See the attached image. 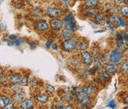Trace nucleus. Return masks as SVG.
<instances>
[{
	"label": "nucleus",
	"mask_w": 128,
	"mask_h": 109,
	"mask_svg": "<svg viewBox=\"0 0 128 109\" xmlns=\"http://www.w3.org/2000/svg\"><path fill=\"white\" fill-rule=\"evenodd\" d=\"M74 15L72 13H69L66 18L63 19V22L64 24L66 26V27L69 29H70L73 32H76L77 31V26L76 23L74 22Z\"/></svg>",
	"instance_id": "1"
},
{
	"label": "nucleus",
	"mask_w": 128,
	"mask_h": 109,
	"mask_svg": "<svg viewBox=\"0 0 128 109\" xmlns=\"http://www.w3.org/2000/svg\"><path fill=\"white\" fill-rule=\"evenodd\" d=\"M122 57V52L120 49H115L110 53V62L112 63L117 64L121 62Z\"/></svg>",
	"instance_id": "2"
},
{
	"label": "nucleus",
	"mask_w": 128,
	"mask_h": 109,
	"mask_svg": "<svg viewBox=\"0 0 128 109\" xmlns=\"http://www.w3.org/2000/svg\"><path fill=\"white\" fill-rule=\"evenodd\" d=\"M77 44L78 43L75 39H67L62 43V47L66 52H72L76 48Z\"/></svg>",
	"instance_id": "3"
},
{
	"label": "nucleus",
	"mask_w": 128,
	"mask_h": 109,
	"mask_svg": "<svg viewBox=\"0 0 128 109\" xmlns=\"http://www.w3.org/2000/svg\"><path fill=\"white\" fill-rule=\"evenodd\" d=\"M112 24V26L114 27H125L126 24L124 18H122L121 17H120L119 15H113L110 18V21H109Z\"/></svg>",
	"instance_id": "4"
},
{
	"label": "nucleus",
	"mask_w": 128,
	"mask_h": 109,
	"mask_svg": "<svg viewBox=\"0 0 128 109\" xmlns=\"http://www.w3.org/2000/svg\"><path fill=\"white\" fill-rule=\"evenodd\" d=\"M63 22L60 19H57V18H54V19H52L50 21V26L53 28L55 29V30H57V31H60L62 28L63 27Z\"/></svg>",
	"instance_id": "5"
},
{
	"label": "nucleus",
	"mask_w": 128,
	"mask_h": 109,
	"mask_svg": "<svg viewBox=\"0 0 128 109\" xmlns=\"http://www.w3.org/2000/svg\"><path fill=\"white\" fill-rule=\"evenodd\" d=\"M62 11L58 8H48L47 10V14L51 18H58L62 15Z\"/></svg>",
	"instance_id": "6"
},
{
	"label": "nucleus",
	"mask_w": 128,
	"mask_h": 109,
	"mask_svg": "<svg viewBox=\"0 0 128 109\" xmlns=\"http://www.w3.org/2000/svg\"><path fill=\"white\" fill-rule=\"evenodd\" d=\"M81 56H82V58L83 62H84V63L87 66L92 65L93 61H94L92 56L90 54V53H88V52H83Z\"/></svg>",
	"instance_id": "7"
},
{
	"label": "nucleus",
	"mask_w": 128,
	"mask_h": 109,
	"mask_svg": "<svg viewBox=\"0 0 128 109\" xmlns=\"http://www.w3.org/2000/svg\"><path fill=\"white\" fill-rule=\"evenodd\" d=\"M24 97V92H15V93L12 96V101L14 104L21 103Z\"/></svg>",
	"instance_id": "8"
},
{
	"label": "nucleus",
	"mask_w": 128,
	"mask_h": 109,
	"mask_svg": "<svg viewBox=\"0 0 128 109\" xmlns=\"http://www.w3.org/2000/svg\"><path fill=\"white\" fill-rule=\"evenodd\" d=\"M36 28L38 29V30H40V31H45L48 30L49 28V26L47 22H44V21H40V22H37L36 24Z\"/></svg>",
	"instance_id": "9"
},
{
	"label": "nucleus",
	"mask_w": 128,
	"mask_h": 109,
	"mask_svg": "<svg viewBox=\"0 0 128 109\" xmlns=\"http://www.w3.org/2000/svg\"><path fill=\"white\" fill-rule=\"evenodd\" d=\"M33 102L32 100L30 99H26V100H24L21 104V108H23V109H28V108H33Z\"/></svg>",
	"instance_id": "10"
},
{
	"label": "nucleus",
	"mask_w": 128,
	"mask_h": 109,
	"mask_svg": "<svg viewBox=\"0 0 128 109\" xmlns=\"http://www.w3.org/2000/svg\"><path fill=\"white\" fill-rule=\"evenodd\" d=\"M118 69V66L114 63L112 64H106L104 66V70L109 74H114L115 72H116Z\"/></svg>",
	"instance_id": "11"
},
{
	"label": "nucleus",
	"mask_w": 128,
	"mask_h": 109,
	"mask_svg": "<svg viewBox=\"0 0 128 109\" xmlns=\"http://www.w3.org/2000/svg\"><path fill=\"white\" fill-rule=\"evenodd\" d=\"M99 4V0H86L85 2V6L88 8L96 7Z\"/></svg>",
	"instance_id": "12"
},
{
	"label": "nucleus",
	"mask_w": 128,
	"mask_h": 109,
	"mask_svg": "<svg viewBox=\"0 0 128 109\" xmlns=\"http://www.w3.org/2000/svg\"><path fill=\"white\" fill-rule=\"evenodd\" d=\"M10 82L12 84H18L21 82L22 80V77L20 75H17V74H14V75H11L10 77Z\"/></svg>",
	"instance_id": "13"
},
{
	"label": "nucleus",
	"mask_w": 128,
	"mask_h": 109,
	"mask_svg": "<svg viewBox=\"0 0 128 109\" xmlns=\"http://www.w3.org/2000/svg\"><path fill=\"white\" fill-rule=\"evenodd\" d=\"M72 30H70V29H69V28H65V29H63V30L62 31V36L64 38V39H70L71 36H72Z\"/></svg>",
	"instance_id": "14"
},
{
	"label": "nucleus",
	"mask_w": 128,
	"mask_h": 109,
	"mask_svg": "<svg viewBox=\"0 0 128 109\" xmlns=\"http://www.w3.org/2000/svg\"><path fill=\"white\" fill-rule=\"evenodd\" d=\"M66 99L67 100L68 102L70 103H73L75 101V96L74 94L72 91H67V92L66 93Z\"/></svg>",
	"instance_id": "15"
},
{
	"label": "nucleus",
	"mask_w": 128,
	"mask_h": 109,
	"mask_svg": "<svg viewBox=\"0 0 128 109\" xmlns=\"http://www.w3.org/2000/svg\"><path fill=\"white\" fill-rule=\"evenodd\" d=\"M36 100L38 102H40L41 104H46L48 101V96L46 94H40L36 97Z\"/></svg>",
	"instance_id": "16"
},
{
	"label": "nucleus",
	"mask_w": 128,
	"mask_h": 109,
	"mask_svg": "<svg viewBox=\"0 0 128 109\" xmlns=\"http://www.w3.org/2000/svg\"><path fill=\"white\" fill-rule=\"evenodd\" d=\"M116 40H117V45L119 47H122L124 45V36H122V33H118L116 36Z\"/></svg>",
	"instance_id": "17"
},
{
	"label": "nucleus",
	"mask_w": 128,
	"mask_h": 109,
	"mask_svg": "<svg viewBox=\"0 0 128 109\" xmlns=\"http://www.w3.org/2000/svg\"><path fill=\"white\" fill-rule=\"evenodd\" d=\"M10 103V99L7 96H1V108H5Z\"/></svg>",
	"instance_id": "18"
},
{
	"label": "nucleus",
	"mask_w": 128,
	"mask_h": 109,
	"mask_svg": "<svg viewBox=\"0 0 128 109\" xmlns=\"http://www.w3.org/2000/svg\"><path fill=\"white\" fill-rule=\"evenodd\" d=\"M94 19H95L96 22L98 23V24H103V23H104V22H105L104 18L101 14H96Z\"/></svg>",
	"instance_id": "19"
},
{
	"label": "nucleus",
	"mask_w": 128,
	"mask_h": 109,
	"mask_svg": "<svg viewBox=\"0 0 128 109\" xmlns=\"http://www.w3.org/2000/svg\"><path fill=\"white\" fill-rule=\"evenodd\" d=\"M87 48H88V44L87 43L79 42V43H78V44H77L76 49H77V50H79V51H84Z\"/></svg>",
	"instance_id": "20"
},
{
	"label": "nucleus",
	"mask_w": 128,
	"mask_h": 109,
	"mask_svg": "<svg viewBox=\"0 0 128 109\" xmlns=\"http://www.w3.org/2000/svg\"><path fill=\"white\" fill-rule=\"evenodd\" d=\"M120 70L122 73L125 74H128V59L125 60L124 62L121 64L120 66Z\"/></svg>",
	"instance_id": "21"
},
{
	"label": "nucleus",
	"mask_w": 128,
	"mask_h": 109,
	"mask_svg": "<svg viewBox=\"0 0 128 109\" xmlns=\"http://www.w3.org/2000/svg\"><path fill=\"white\" fill-rule=\"evenodd\" d=\"M83 91L87 96H91L93 93V88L92 86H86L83 88Z\"/></svg>",
	"instance_id": "22"
},
{
	"label": "nucleus",
	"mask_w": 128,
	"mask_h": 109,
	"mask_svg": "<svg viewBox=\"0 0 128 109\" xmlns=\"http://www.w3.org/2000/svg\"><path fill=\"white\" fill-rule=\"evenodd\" d=\"M120 13L124 17L128 18V6H124L120 9Z\"/></svg>",
	"instance_id": "23"
},
{
	"label": "nucleus",
	"mask_w": 128,
	"mask_h": 109,
	"mask_svg": "<svg viewBox=\"0 0 128 109\" xmlns=\"http://www.w3.org/2000/svg\"><path fill=\"white\" fill-rule=\"evenodd\" d=\"M60 2L61 6L64 8H68L70 5V0H60Z\"/></svg>",
	"instance_id": "24"
},
{
	"label": "nucleus",
	"mask_w": 128,
	"mask_h": 109,
	"mask_svg": "<svg viewBox=\"0 0 128 109\" xmlns=\"http://www.w3.org/2000/svg\"><path fill=\"white\" fill-rule=\"evenodd\" d=\"M81 104H82L84 105H87L88 104L90 103V96H85L84 97H83L82 99V100L80 101Z\"/></svg>",
	"instance_id": "25"
},
{
	"label": "nucleus",
	"mask_w": 128,
	"mask_h": 109,
	"mask_svg": "<svg viewBox=\"0 0 128 109\" xmlns=\"http://www.w3.org/2000/svg\"><path fill=\"white\" fill-rule=\"evenodd\" d=\"M85 12L86 14V15H88L90 17H95L96 14V11L95 10H92V8L87 10H86Z\"/></svg>",
	"instance_id": "26"
},
{
	"label": "nucleus",
	"mask_w": 128,
	"mask_h": 109,
	"mask_svg": "<svg viewBox=\"0 0 128 109\" xmlns=\"http://www.w3.org/2000/svg\"><path fill=\"white\" fill-rule=\"evenodd\" d=\"M21 85L22 86H27L28 84V78L26 76H24L23 78H22V80H21Z\"/></svg>",
	"instance_id": "27"
},
{
	"label": "nucleus",
	"mask_w": 128,
	"mask_h": 109,
	"mask_svg": "<svg viewBox=\"0 0 128 109\" xmlns=\"http://www.w3.org/2000/svg\"><path fill=\"white\" fill-rule=\"evenodd\" d=\"M10 88H11V90L14 92H19L22 88L21 86H19L18 84H13Z\"/></svg>",
	"instance_id": "28"
},
{
	"label": "nucleus",
	"mask_w": 128,
	"mask_h": 109,
	"mask_svg": "<svg viewBox=\"0 0 128 109\" xmlns=\"http://www.w3.org/2000/svg\"><path fill=\"white\" fill-rule=\"evenodd\" d=\"M71 64L74 66H81L82 63H81V61L79 59H77V58H74L71 60Z\"/></svg>",
	"instance_id": "29"
},
{
	"label": "nucleus",
	"mask_w": 128,
	"mask_h": 109,
	"mask_svg": "<svg viewBox=\"0 0 128 109\" xmlns=\"http://www.w3.org/2000/svg\"><path fill=\"white\" fill-rule=\"evenodd\" d=\"M46 90H47V92H49V93H51V94H53L54 92H56V88H54L52 86H50V85H48L46 88Z\"/></svg>",
	"instance_id": "30"
},
{
	"label": "nucleus",
	"mask_w": 128,
	"mask_h": 109,
	"mask_svg": "<svg viewBox=\"0 0 128 109\" xmlns=\"http://www.w3.org/2000/svg\"><path fill=\"white\" fill-rule=\"evenodd\" d=\"M10 80H8V79H7V78L6 77V76H3V75H2L1 76V84H2V85L3 86H6V84L8 83V82H9Z\"/></svg>",
	"instance_id": "31"
},
{
	"label": "nucleus",
	"mask_w": 128,
	"mask_h": 109,
	"mask_svg": "<svg viewBox=\"0 0 128 109\" xmlns=\"http://www.w3.org/2000/svg\"><path fill=\"white\" fill-rule=\"evenodd\" d=\"M95 67H96L97 69H100L102 68V63L100 61V59H98V58H96L95 59Z\"/></svg>",
	"instance_id": "32"
},
{
	"label": "nucleus",
	"mask_w": 128,
	"mask_h": 109,
	"mask_svg": "<svg viewBox=\"0 0 128 109\" xmlns=\"http://www.w3.org/2000/svg\"><path fill=\"white\" fill-rule=\"evenodd\" d=\"M32 14H35V15L36 16V17H38V15L40 14V15H41V10L39 8H36V9H34L33 10H32Z\"/></svg>",
	"instance_id": "33"
},
{
	"label": "nucleus",
	"mask_w": 128,
	"mask_h": 109,
	"mask_svg": "<svg viewBox=\"0 0 128 109\" xmlns=\"http://www.w3.org/2000/svg\"><path fill=\"white\" fill-rule=\"evenodd\" d=\"M23 42H24V40L22 39V38H18L17 40H16V41H15V45L16 46H20L21 44H23Z\"/></svg>",
	"instance_id": "34"
},
{
	"label": "nucleus",
	"mask_w": 128,
	"mask_h": 109,
	"mask_svg": "<svg viewBox=\"0 0 128 109\" xmlns=\"http://www.w3.org/2000/svg\"><path fill=\"white\" fill-rule=\"evenodd\" d=\"M121 33L122 34V36H124L125 44L128 46V33H127V32H121Z\"/></svg>",
	"instance_id": "35"
},
{
	"label": "nucleus",
	"mask_w": 128,
	"mask_h": 109,
	"mask_svg": "<svg viewBox=\"0 0 128 109\" xmlns=\"http://www.w3.org/2000/svg\"><path fill=\"white\" fill-rule=\"evenodd\" d=\"M108 108H115L116 107V104L115 101H114V100L110 101V103L108 104Z\"/></svg>",
	"instance_id": "36"
},
{
	"label": "nucleus",
	"mask_w": 128,
	"mask_h": 109,
	"mask_svg": "<svg viewBox=\"0 0 128 109\" xmlns=\"http://www.w3.org/2000/svg\"><path fill=\"white\" fill-rule=\"evenodd\" d=\"M100 77L102 78H110V75L108 74H106V73H101L100 74Z\"/></svg>",
	"instance_id": "37"
},
{
	"label": "nucleus",
	"mask_w": 128,
	"mask_h": 109,
	"mask_svg": "<svg viewBox=\"0 0 128 109\" xmlns=\"http://www.w3.org/2000/svg\"><path fill=\"white\" fill-rule=\"evenodd\" d=\"M36 84H37L36 80L35 78H32V80H31V82H30V85H31L32 86H36Z\"/></svg>",
	"instance_id": "38"
},
{
	"label": "nucleus",
	"mask_w": 128,
	"mask_h": 109,
	"mask_svg": "<svg viewBox=\"0 0 128 109\" xmlns=\"http://www.w3.org/2000/svg\"><path fill=\"white\" fill-rule=\"evenodd\" d=\"M114 1H115V2L117 5H120V4H122V3L125 2V0H114Z\"/></svg>",
	"instance_id": "39"
},
{
	"label": "nucleus",
	"mask_w": 128,
	"mask_h": 109,
	"mask_svg": "<svg viewBox=\"0 0 128 109\" xmlns=\"http://www.w3.org/2000/svg\"><path fill=\"white\" fill-rule=\"evenodd\" d=\"M18 37L17 36H15V35H10V40H16L18 39Z\"/></svg>",
	"instance_id": "40"
},
{
	"label": "nucleus",
	"mask_w": 128,
	"mask_h": 109,
	"mask_svg": "<svg viewBox=\"0 0 128 109\" xmlns=\"http://www.w3.org/2000/svg\"><path fill=\"white\" fill-rule=\"evenodd\" d=\"M4 108H6V109H10V108H14V105L12 104H9L6 105Z\"/></svg>",
	"instance_id": "41"
},
{
	"label": "nucleus",
	"mask_w": 128,
	"mask_h": 109,
	"mask_svg": "<svg viewBox=\"0 0 128 109\" xmlns=\"http://www.w3.org/2000/svg\"><path fill=\"white\" fill-rule=\"evenodd\" d=\"M124 104H128V95L125 97V99H124Z\"/></svg>",
	"instance_id": "42"
},
{
	"label": "nucleus",
	"mask_w": 128,
	"mask_h": 109,
	"mask_svg": "<svg viewBox=\"0 0 128 109\" xmlns=\"http://www.w3.org/2000/svg\"><path fill=\"white\" fill-rule=\"evenodd\" d=\"M51 44H52V40H50V41H48V43H47V44H46V47H47V48H49L51 47Z\"/></svg>",
	"instance_id": "43"
},
{
	"label": "nucleus",
	"mask_w": 128,
	"mask_h": 109,
	"mask_svg": "<svg viewBox=\"0 0 128 109\" xmlns=\"http://www.w3.org/2000/svg\"><path fill=\"white\" fill-rule=\"evenodd\" d=\"M30 45H31V48L32 49H34V48H36V44L35 43H31Z\"/></svg>",
	"instance_id": "44"
},
{
	"label": "nucleus",
	"mask_w": 128,
	"mask_h": 109,
	"mask_svg": "<svg viewBox=\"0 0 128 109\" xmlns=\"http://www.w3.org/2000/svg\"><path fill=\"white\" fill-rule=\"evenodd\" d=\"M52 48H54V49H56V50H58V47H57V45L56 44H52Z\"/></svg>",
	"instance_id": "45"
},
{
	"label": "nucleus",
	"mask_w": 128,
	"mask_h": 109,
	"mask_svg": "<svg viewBox=\"0 0 128 109\" xmlns=\"http://www.w3.org/2000/svg\"><path fill=\"white\" fill-rule=\"evenodd\" d=\"M74 108L71 105H66L65 108Z\"/></svg>",
	"instance_id": "46"
},
{
	"label": "nucleus",
	"mask_w": 128,
	"mask_h": 109,
	"mask_svg": "<svg viewBox=\"0 0 128 109\" xmlns=\"http://www.w3.org/2000/svg\"><path fill=\"white\" fill-rule=\"evenodd\" d=\"M126 29H127V32H128V22L126 24Z\"/></svg>",
	"instance_id": "47"
},
{
	"label": "nucleus",
	"mask_w": 128,
	"mask_h": 109,
	"mask_svg": "<svg viewBox=\"0 0 128 109\" xmlns=\"http://www.w3.org/2000/svg\"><path fill=\"white\" fill-rule=\"evenodd\" d=\"M125 2L128 4V0H125Z\"/></svg>",
	"instance_id": "48"
}]
</instances>
